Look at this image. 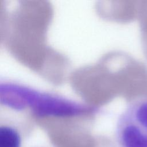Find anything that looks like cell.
<instances>
[{
    "instance_id": "6da1fadb",
    "label": "cell",
    "mask_w": 147,
    "mask_h": 147,
    "mask_svg": "<svg viewBox=\"0 0 147 147\" xmlns=\"http://www.w3.org/2000/svg\"><path fill=\"white\" fill-rule=\"evenodd\" d=\"M115 136L119 147H147V98L127 105L118 119Z\"/></svg>"
},
{
    "instance_id": "7a4b0ae2",
    "label": "cell",
    "mask_w": 147,
    "mask_h": 147,
    "mask_svg": "<svg viewBox=\"0 0 147 147\" xmlns=\"http://www.w3.org/2000/svg\"><path fill=\"white\" fill-rule=\"evenodd\" d=\"M21 138L14 128L2 126L0 128V147H21Z\"/></svg>"
}]
</instances>
